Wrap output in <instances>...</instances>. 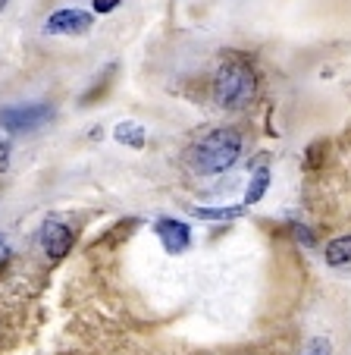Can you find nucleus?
<instances>
[{
	"instance_id": "1",
	"label": "nucleus",
	"mask_w": 351,
	"mask_h": 355,
	"mask_svg": "<svg viewBox=\"0 0 351 355\" xmlns=\"http://www.w3.org/2000/svg\"><path fill=\"white\" fill-rule=\"evenodd\" d=\"M242 145H245V139H242L239 129H232V126L213 129V132H207L204 139L192 148L195 170H198V173H207V176L226 173L232 164L239 161Z\"/></svg>"
},
{
	"instance_id": "2",
	"label": "nucleus",
	"mask_w": 351,
	"mask_h": 355,
	"mask_svg": "<svg viewBox=\"0 0 351 355\" xmlns=\"http://www.w3.org/2000/svg\"><path fill=\"white\" fill-rule=\"evenodd\" d=\"M258 94V76L248 63L242 60H226L213 76V98L219 107L226 110H242L248 107Z\"/></svg>"
},
{
	"instance_id": "3",
	"label": "nucleus",
	"mask_w": 351,
	"mask_h": 355,
	"mask_svg": "<svg viewBox=\"0 0 351 355\" xmlns=\"http://www.w3.org/2000/svg\"><path fill=\"white\" fill-rule=\"evenodd\" d=\"M53 116L51 104H22V107H3L0 110V129L10 132H32V129L44 126Z\"/></svg>"
},
{
	"instance_id": "4",
	"label": "nucleus",
	"mask_w": 351,
	"mask_h": 355,
	"mask_svg": "<svg viewBox=\"0 0 351 355\" xmlns=\"http://www.w3.org/2000/svg\"><path fill=\"white\" fill-rule=\"evenodd\" d=\"M88 28H91V13H85V10H57V13L47 16L41 32L44 35H82Z\"/></svg>"
},
{
	"instance_id": "5",
	"label": "nucleus",
	"mask_w": 351,
	"mask_h": 355,
	"mask_svg": "<svg viewBox=\"0 0 351 355\" xmlns=\"http://www.w3.org/2000/svg\"><path fill=\"white\" fill-rule=\"evenodd\" d=\"M41 245H44L47 258L60 261V258L69 255V248H73V230L60 220H47L44 230H41Z\"/></svg>"
},
{
	"instance_id": "6",
	"label": "nucleus",
	"mask_w": 351,
	"mask_h": 355,
	"mask_svg": "<svg viewBox=\"0 0 351 355\" xmlns=\"http://www.w3.org/2000/svg\"><path fill=\"white\" fill-rule=\"evenodd\" d=\"M157 236H160V242H163V248L170 252V255L186 252L188 242H192V230H188V223L172 220V217H160L157 220Z\"/></svg>"
},
{
	"instance_id": "7",
	"label": "nucleus",
	"mask_w": 351,
	"mask_h": 355,
	"mask_svg": "<svg viewBox=\"0 0 351 355\" xmlns=\"http://www.w3.org/2000/svg\"><path fill=\"white\" fill-rule=\"evenodd\" d=\"M323 255H326V264H332V268H345V264H351V233L336 236L332 242H326Z\"/></svg>"
},
{
	"instance_id": "8",
	"label": "nucleus",
	"mask_w": 351,
	"mask_h": 355,
	"mask_svg": "<svg viewBox=\"0 0 351 355\" xmlns=\"http://www.w3.org/2000/svg\"><path fill=\"white\" fill-rule=\"evenodd\" d=\"M113 135H116L120 145H129V148H145V141H147L145 126H138V123H132V120H123L120 126L113 129Z\"/></svg>"
},
{
	"instance_id": "9",
	"label": "nucleus",
	"mask_w": 351,
	"mask_h": 355,
	"mask_svg": "<svg viewBox=\"0 0 351 355\" xmlns=\"http://www.w3.org/2000/svg\"><path fill=\"white\" fill-rule=\"evenodd\" d=\"M267 189H270V170L267 167H258L251 176V182H248V192H245V208H251V205H258L260 198L267 195Z\"/></svg>"
},
{
	"instance_id": "10",
	"label": "nucleus",
	"mask_w": 351,
	"mask_h": 355,
	"mask_svg": "<svg viewBox=\"0 0 351 355\" xmlns=\"http://www.w3.org/2000/svg\"><path fill=\"white\" fill-rule=\"evenodd\" d=\"M192 214L201 220H235L245 214V205H239V208H195Z\"/></svg>"
},
{
	"instance_id": "11",
	"label": "nucleus",
	"mask_w": 351,
	"mask_h": 355,
	"mask_svg": "<svg viewBox=\"0 0 351 355\" xmlns=\"http://www.w3.org/2000/svg\"><path fill=\"white\" fill-rule=\"evenodd\" d=\"M301 355H332V343L326 340V336H314V340L301 349Z\"/></svg>"
},
{
	"instance_id": "12",
	"label": "nucleus",
	"mask_w": 351,
	"mask_h": 355,
	"mask_svg": "<svg viewBox=\"0 0 351 355\" xmlns=\"http://www.w3.org/2000/svg\"><path fill=\"white\" fill-rule=\"evenodd\" d=\"M10 151H13V148H10V139L0 132V170L10 167Z\"/></svg>"
},
{
	"instance_id": "13",
	"label": "nucleus",
	"mask_w": 351,
	"mask_h": 355,
	"mask_svg": "<svg viewBox=\"0 0 351 355\" xmlns=\"http://www.w3.org/2000/svg\"><path fill=\"white\" fill-rule=\"evenodd\" d=\"M320 155H323V141H314L311 151H307V167H311V170L320 164Z\"/></svg>"
},
{
	"instance_id": "14",
	"label": "nucleus",
	"mask_w": 351,
	"mask_h": 355,
	"mask_svg": "<svg viewBox=\"0 0 351 355\" xmlns=\"http://www.w3.org/2000/svg\"><path fill=\"white\" fill-rule=\"evenodd\" d=\"M116 7H120V0H94V10H98V13H113Z\"/></svg>"
},
{
	"instance_id": "15",
	"label": "nucleus",
	"mask_w": 351,
	"mask_h": 355,
	"mask_svg": "<svg viewBox=\"0 0 351 355\" xmlns=\"http://www.w3.org/2000/svg\"><path fill=\"white\" fill-rule=\"evenodd\" d=\"M10 255H13V248H10V242L0 236V264L3 261H10Z\"/></svg>"
},
{
	"instance_id": "16",
	"label": "nucleus",
	"mask_w": 351,
	"mask_h": 355,
	"mask_svg": "<svg viewBox=\"0 0 351 355\" xmlns=\"http://www.w3.org/2000/svg\"><path fill=\"white\" fill-rule=\"evenodd\" d=\"M291 230H295V236H298V239H305L307 245L314 242V236H311V230H307V227H291Z\"/></svg>"
}]
</instances>
